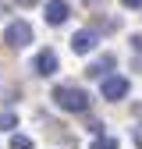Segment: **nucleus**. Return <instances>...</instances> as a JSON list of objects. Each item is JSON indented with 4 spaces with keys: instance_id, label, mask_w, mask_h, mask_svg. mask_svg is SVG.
I'll list each match as a JSON object with an SVG mask.
<instances>
[{
    "instance_id": "1",
    "label": "nucleus",
    "mask_w": 142,
    "mask_h": 149,
    "mask_svg": "<svg viewBox=\"0 0 142 149\" xmlns=\"http://www.w3.org/2000/svg\"><path fill=\"white\" fill-rule=\"evenodd\" d=\"M53 103L68 114H85L89 110V92L78 89V85H57L53 89Z\"/></svg>"
},
{
    "instance_id": "2",
    "label": "nucleus",
    "mask_w": 142,
    "mask_h": 149,
    "mask_svg": "<svg viewBox=\"0 0 142 149\" xmlns=\"http://www.w3.org/2000/svg\"><path fill=\"white\" fill-rule=\"evenodd\" d=\"M4 43H7V46H14V50L29 46V43H32V25H29V22H11V25H7V32H4Z\"/></svg>"
},
{
    "instance_id": "3",
    "label": "nucleus",
    "mask_w": 142,
    "mask_h": 149,
    "mask_svg": "<svg viewBox=\"0 0 142 149\" xmlns=\"http://www.w3.org/2000/svg\"><path fill=\"white\" fill-rule=\"evenodd\" d=\"M128 78H121V74H106L103 78V85H100V92H103V100H124L128 96Z\"/></svg>"
},
{
    "instance_id": "4",
    "label": "nucleus",
    "mask_w": 142,
    "mask_h": 149,
    "mask_svg": "<svg viewBox=\"0 0 142 149\" xmlns=\"http://www.w3.org/2000/svg\"><path fill=\"white\" fill-rule=\"evenodd\" d=\"M96 43H100V39H96V32H93V29H82V32L71 36V50H75V53H93Z\"/></svg>"
},
{
    "instance_id": "5",
    "label": "nucleus",
    "mask_w": 142,
    "mask_h": 149,
    "mask_svg": "<svg viewBox=\"0 0 142 149\" xmlns=\"http://www.w3.org/2000/svg\"><path fill=\"white\" fill-rule=\"evenodd\" d=\"M68 14H71V7H68V0H50V4H46V22L50 25H64L68 22Z\"/></svg>"
},
{
    "instance_id": "6",
    "label": "nucleus",
    "mask_w": 142,
    "mask_h": 149,
    "mask_svg": "<svg viewBox=\"0 0 142 149\" xmlns=\"http://www.w3.org/2000/svg\"><path fill=\"white\" fill-rule=\"evenodd\" d=\"M36 71H39L43 78H50V74H57V53H53V50H43L39 57H36Z\"/></svg>"
},
{
    "instance_id": "7",
    "label": "nucleus",
    "mask_w": 142,
    "mask_h": 149,
    "mask_svg": "<svg viewBox=\"0 0 142 149\" xmlns=\"http://www.w3.org/2000/svg\"><path fill=\"white\" fill-rule=\"evenodd\" d=\"M110 68H114V53H103V57H100V61H93V64H89L85 71L93 74V78H103V74L110 71Z\"/></svg>"
},
{
    "instance_id": "8",
    "label": "nucleus",
    "mask_w": 142,
    "mask_h": 149,
    "mask_svg": "<svg viewBox=\"0 0 142 149\" xmlns=\"http://www.w3.org/2000/svg\"><path fill=\"white\" fill-rule=\"evenodd\" d=\"M11 128H18V117L14 114H0V132H11Z\"/></svg>"
},
{
    "instance_id": "9",
    "label": "nucleus",
    "mask_w": 142,
    "mask_h": 149,
    "mask_svg": "<svg viewBox=\"0 0 142 149\" xmlns=\"http://www.w3.org/2000/svg\"><path fill=\"white\" fill-rule=\"evenodd\" d=\"M11 149H32V139L29 135H14L11 139Z\"/></svg>"
},
{
    "instance_id": "10",
    "label": "nucleus",
    "mask_w": 142,
    "mask_h": 149,
    "mask_svg": "<svg viewBox=\"0 0 142 149\" xmlns=\"http://www.w3.org/2000/svg\"><path fill=\"white\" fill-rule=\"evenodd\" d=\"M93 149H117V142H114V139H96Z\"/></svg>"
},
{
    "instance_id": "11",
    "label": "nucleus",
    "mask_w": 142,
    "mask_h": 149,
    "mask_svg": "<svg viewBox=\"0 0 142 149\" xmlns=\"http://www.w3.org/2000/svg\"><path fill=\"white\" fill-rule=\"evenodd\" d=\"M14 4H18V7H36L39 0H14Z\"/></svg>"
},
{
    "instance_id": "12",
    "label": "nucleus",
    "mask_w": 142,
    "mask_h": 149,
    "mask_svg": "<svg viewBox=\"0 0 142 149\" xmlns=\"http://www.w3.org/2000/svg\"><path fill=\"white\" fill-rule=\"evenodd\" d=\"M124 7H142V0H121Z\"/></svg>"
}]
</instances>
